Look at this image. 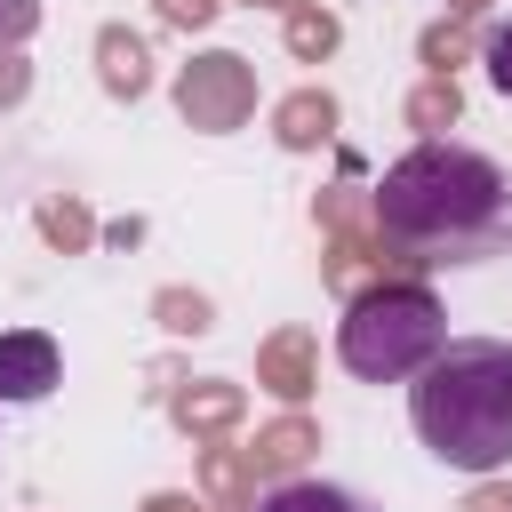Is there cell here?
Wrapping results in <instances>:
<instances>
[{"mask_svg":"<svg viewBox=\"0 0 512 512\" xmlns=\"http://www.w3.org/2000/svg\"><path fill=\"white\" fill-rule=\"evenodd\" d=\"M504 216H512L504 168L464 144H416L376 184V232L400 248V264H464L496 240Z\"/></svg>","mask_w":512,"mask_h":512,"instance_id":"obj_1","label":"cell"},{"mask_svg":"<svg viewBox=\"0 0 512 512\" xmlns=\"http://www.w3.org/2000/svg\"><path fill=\"white\" fill-rule=\"evenodd\" d=\"M408 416H416L424 448L456 472L512 464V344H496V336L440 344L408 384Z\"/></svg>","mask_w":512,"mask_h":512,"instance_id":"obj_2","label":"cell"},{"mask_svg":"<svg viewBox=\"0 0 512 512\" xmlns=\"http://www.w3.org/2000/svg\"><path fill=\"white\" fill-rule=\"evenodd\" d=\"M440 344H448V320H440L432 288H416V280L360 288L352 312H344V328H336V360H344L360 384H400V376H416Z\"/></svg>","mask_w":512,"mask_h":512,"instance_id":"obj_3","label":"cell"},{"mask_svg":"<svg viewBox=\"0 0 512 512\" xmlns=\"http://www.w3.org/2000/svg\"><path fill=\"white\" fill-rule=\"evenodd\" d=\"M176 104H184V120L192 128H240V112L256 104V80H248V64L240 56H200L192 72H184V88H176Z\"/></svg>","mask_w":512,"mask_h":512,"instance_id":"obj_4","label":"cell"},{"mask_svg":"<svg viewBox=\"0 0 512 512\" xmlns=\"http://www.w3.org/2000/svg\"><path fill=\"white\" fill-rule=\"evenodd\" d=\"M48 384H56V344L40 328L0 336V400H40Z\"/></svg>","mask_w":512,"mask_h":512,"instance_id":"obj_5","label":"cell"},{"mask_svg":"<svg viewBox=\"0 0 512 512\" xmlns=\"http://www.w3.org/2000/svg\"><path fill=\"white\" fill-rule=\"evenodd\" d=\"M256 512H368L352 488H328V480H280L272 496H256Z\"/></svg>","mask_w":512,"mask_h":512,"instance_id":"obj_6","label":"cell"},{"mask_svg":"<svg viewBox=\"0 0 512 512\" xmlns=\"http://www.w3.org/2000/svg\"><path fill=\"white\" fill-rule=\"evenodd\" d=\"M96 56H104V88H112V96H136V88L152 80V72H144V40H136V32H104V40H96Z\"/></svg>","mask_w":512,"mask_h":512,"instance_id":"obj_7","label":"cell"},{"mask_svg":"<svg viewBox=\"0 0 512 512\" xmlns=\"http://www.w3.org/2000/svg\"><path fill=\"white\" fill-rule=\"evenodd\" d=\"M328 120H336V104H328V96H296V104L280 112V144H320V136H328Z\"/></svg>","mask_w":512,"mask_h":512,"instance_id":"obj_8","label":"cell"},{"mask_svg":"<svg viewBox=\"0 0 512 512\" xmlns=\"http://www.w3.org/2000/svg\"><path fill=\"white\" fill-rule=\"evenodd\" d=\"M304 448H312V432H304V424H272V432L248 448V464H264V472H288Z\"/></svg>","mask_w":512,"mask_h":512,"instance_id":"obj_9","label":"cell"},{"mask_svg":"<svg viewBox=\"0 0 512 512\" xmlns=\"http://www.w3.org/2000/svg\"><path fill=\"white\" fill-rule=\"evenodd\" d=\"M176 416H184V424H232V416H240V392H232V384L184 392V400H176Z\"/></svg>","mask_w":512,"mask_h":512,"instance_id":"obj_10","label":"cell"},{"mask_svg":"<svg viewBox=\"0 0 512 512\" xmlns=\"http://www.w3.org/2000/svg\"><path fill=\"white\" fill-rule=\"evenodd\" d=\"M264 368H272V392L296 400V392H304V336H280V344L264 352Z\"/></svg>","mask_w":512,"mask_h":512,"instance_id":"obj_11","label":"cell"},{"mask_svg":"<svg viewBox=\"0 0 512 512\" xmlns=\"http://www.w3.org/2000/svg\"><path fill=\"white\" fill-rule=\"evenodd\" d=\"M288 48H296V56H328V48H336V24H328V16H296V24H288Z\"/></svg>","mask_w":512,"mask_h":512,"instance_id":"obj_12","label":"cell"},{"mask_svg":"<svg viewBox=\"0 0 512 512\" xmlns=\"http://www.w3.org/2000/svg\"><path fill=\"white\" fill-rule=\"evenodd\" d=\"M160 312H168V328H192V336L208 328V304L200 296H160Z\"/></svg>","mask_w":512,"mask_h":512,"instance_id":"obj_13","label":"cell"},{"mask_svg":"<svg viewBox=\"0 0 512 512\" xmlns=\"http://www.w3.org/2000/svg\"><path fill=\"white\" fill-rule=\"evenodd\" d=\"M488 80L512 96V24H504V32H488Z\"/></svg>","mask_w":512,"mask_h":512,"instance_id":"obj_14","label":"cell"},{"mask_svg":"<svg viewBox=\"0 0 512 512\" xmlns=\"http://www.w3.org/2000/svg\"><path fill=\"white\" fill-rule=\"evenodd\" d=\"M416 120H424V128L456 120V88H424V96H416Z\"/></svg>","mask_w":512,"mask_h":512,"instance_id":"obj_15","label":"cell"},{"mask_svg":"<svg viewBox=\"0 0 512 512\" xmlns=\"http://www.w3.org/2000/svg\"><path fill=\"white\" fill-rule=\"evenodd\" d=\"M160 16H168V24H208L216 0H160Z\"/></svg>","mask_w":512,"mask_h":512,"instance_id":"obj_16","label":"cell"},{"mask_svg":"<svg viewBox=\"0 0 512 512\" xmlns=\"http://www.w3.org/2000/svg\"><path fill=\"white\" fill-rule=\"evenodd\" d=\"M0 32L24 40V32H32V0H0Z\"/></svg>","mask_w":512,"mask_h":512,"instance_id":"obj_17","label":"cell"},{"mask_svg":"<svg viewBox=\"0 0 512 512\" xmlns=\"http://www.w3.org/2000/svg\"><path fill=\"white\" fill-rule=\"evenodd\" d=\"M16 96H24V64H16V56H0V104H16Z\"/></svg>","mask_w":512,"mask_h":512,"instance_id":"obj_18","label":"cell"},{"mask_svg":"<svg viewBox=\"0 0 512 512\" xmlns=\"http://www.w3.org/2000/svg\"><path fill=\"white\" fill-rule=\"evenodd\" d=\"M464 512H512V488H480V496H472Z\"/></svg>","mask_w":512,"mask_h":512,"instance_id":"obj_19","label":"cell"},{"mask_svg":"<svg viewBox=\"0 0 512 512\" xmlns=\"http://www.w3.org/2000/svg\"><path fill=\"white\" fill-rule=\"evenodd\" d=\"M456 8H480V0H456Z\"/></svg>","mask_w":512,"mask_h":512,"instance_id":"obj_20","label":"cell"}]
</instances>
